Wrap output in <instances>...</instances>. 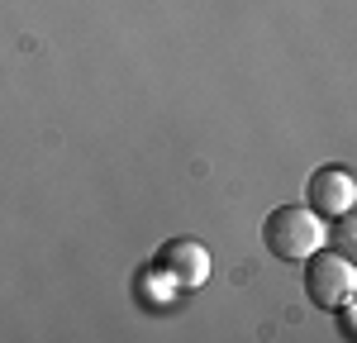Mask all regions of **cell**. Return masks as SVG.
Listing matches in <instances>:
<instances>
[{"mask_svg": "<svg viewBox=\"0 0 357 343\" xmlns=\"http://www.w3.org/2000/svg\"><path fill=\"white\" fill-rule=\"evenodd\" d=\"M262 243H267V253L286 257V262H305L314 248H324V220L310 205H281L262 224Z\"/></svg>", "mask_w": 357, "mask_h": 343, "instance_id": "cell-1", "label": "cell"}, {"mask_svg": "<svg viewBox=\"0 0 357 343\" xmlns=\"http://www.w3.org/2000/svg\"><path fill=\"white\" fill-rule=\"evenodd\" d=\"M305 291H310V300L319 305V310H338V305H348L357 291V272L353 262L343 253H324V248H314V253L305 257Z\"/></svg>", "mask_w": 357, "mask_h": 343, "instance_id": "cell-2", "label": "cell"}, {"mask_svg": "<svg viewBox=\"0 0 357 343\" xmlns=\"http://www.w3.org/2000/svg\"><path fill=\"white\" fill-rule=\"evenodd\" d=\"M158 267L181 291H195V286H205V277H210V248L195 243V238H172V243H162V253H158Z\"/></svg>", "mask_w": 357, "mask_h": 343, "instance_id": "cell-3", "label": "cell"}, {"mask_svg": "<svg viewBox=\"0 0 357 343\" xmlns=\"http://www.w3.org/2000/svg\"><path fill=\"white\" fill-rule=\"evenodd\" d=\"M357 200V181L348 176V167H319L310 176V210L319 220H338L348 215Z\"/></svg>", "mask_w": 357, "mask_h": 343, "instance_id": "cell-4", "label": "cell"}]
</instances>
